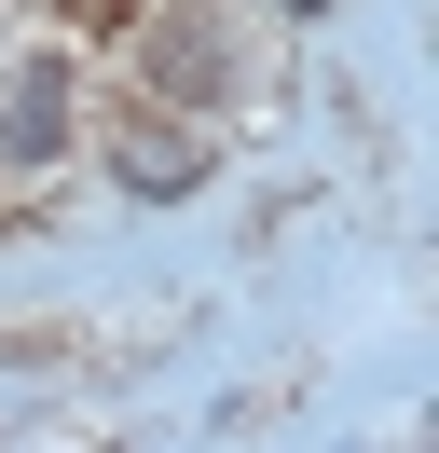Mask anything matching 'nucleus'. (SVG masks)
<instances>
[{
  "mask_svg": "<svg viewBox=\"0 0 439 453\" xmlns=\"http://www.w3.org/2000/svg\"><path fill=\"white\" fill-rule=\"evenodd\" d=\"M55 14H69V28H124L137 0H55Z\"/></svg>",
  "mask_w": 439,
  "mask_h": 453,
  "instance_id": "4",
  "label": "nucleus"
},
{
  "mask_svg": "<svg viewBox=\"0 0 439 453\" xmlns=\"http://www.w3.org/2000/svg\"><path fill=\"white\" fill-rule=\"evenodd\" d=\"M69 138H82V69L42 42V56L0 69V179H55Z\"/></svg>",
  "mask_w": 439,
  "mask_h": 453,
  "instance_id": "3",
  "label": "nucleus"
},
{
  "mask_svg": "<svg viewBox=\"0 0 439 453\" xmlns=\"http://www.w3.org/2000/svg\"><path fill=\"white\" fill-rule=\"evenodd\" d=\"M96 165L124 179L137 206H192V193L220 179V138H206V111H165V96H110Z\"/></svg>",
  "mask_w": 439,
  "mask_h": 453,
  "instance_id": "2",
  "label": "nucleus"
},
{
  "mask_svg": "<svg viewBox=\"0 0 439 453\" xmlns=\"http://www.w3.org/2000/svg\"><path fill=\"white\" fill-rule=\"evenodd\" d=\"M274 14H329V0H274Z\"/></svg>",
  "mask_w": 439,
  "mask_h": 453,
  "instance_id": "5",
  "label": "nucleus"
},
{
  "mask_svg": "<svg viewBox=\"0 0 439 453\" xmlns=\"http://www.w3.org/2000/svg\"><path fill=\"white\" fill-rule=\"evenodd\" d=\"M110 42H124V83H137V96H165V111H220V96L247 83L234 14H220V0H137Z\"/></svg>",
  "mask_w": 439,
  "mask_h": 453,
  "instance_id": "1",
  "label": "nucleus"
}]
</instances>
